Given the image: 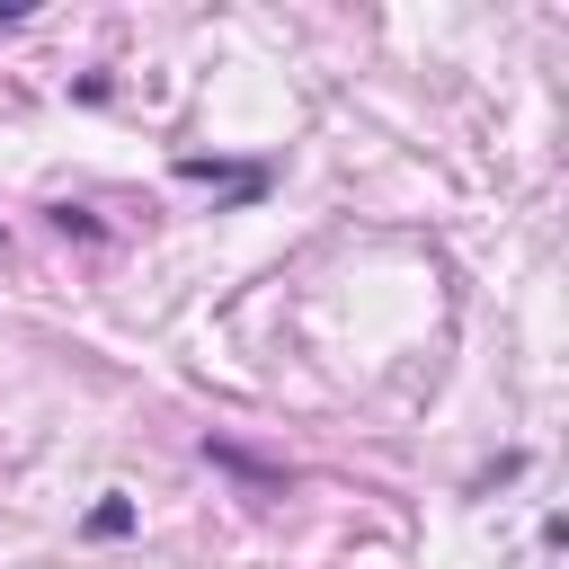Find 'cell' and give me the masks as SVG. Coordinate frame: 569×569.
Wrapping results in <instances>:
<instances>
[{"label": "cell", "instance_id": "1", "mask_svg": "<svg viewBox=\"0 0 569 569\" xmlns=\"http://www.w3.org/2000/svg\"><path fill=\"white\" fill-rule=\"evenodd\" d=\"M124 525H133V507H124V498H107V507L89 516V533H124Z\"/></svg>", "mask_w": 569, "mask_h": 569}]
</instances>
